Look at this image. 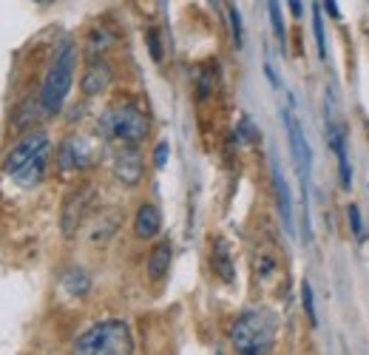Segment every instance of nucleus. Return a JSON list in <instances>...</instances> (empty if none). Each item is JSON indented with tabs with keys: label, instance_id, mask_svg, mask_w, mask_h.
<instances>
[{
	"label": "nucleus",
	"instance_id": "nucleus-1",
	"mask_svg": "<svg viewBox=\"0 0 369 355\" xmlns=\"http://www.w3.org/2000/svg\"><path fill=\"white\" fill-rule=\"evenodd\" d=\"M74 66H77V46L74 40H63L51 60V69L46 74V83H43V108L49 114H57L66 103V94L71 88V77H74Z\"/></svg>",
	"mask_w": 369,
	"mask_h": 355
},
{
	"label": "nucleus",
	"instance_id": "nucleus-2",
	"mask_svg": "<svg viewBox=\"0 0 369 355\" xmlns=\"http://www.w3.org/2000/svg\"><path fill=\"white\" fill-rule=\"evenodd\" d=\"M77 355H128L134 352L131 330L126 321H103L74 341Z\"/></svg>",
	"mask_w": 369,
	"mask_h": 355
},
{
	"label": "nucleus",
	"instance_id": "nucleus-3",
	"mask_svg": "<svg viewBox=\"0 0 369 355\" xmlns=\"http://www.w3.org/2000/svg\"><path fill=\"white\" fill-rule=\"evenodd\" d=\"M230 341H233L236 352H241V355L270 352V347L275 341V318H273V313H264V310L244 313L233 324Z\"/></svg>",
	"mask_w": 369,
	"mask_h": 355
},
{
	"label": "nucleus",
	"instance_id": "nucleus-4",
	"mask_svg": "<svg viewBox=\"0 0 369 355\" xmlns=\"http://www.w3.org/2000/svg\"><path fill=\"white\" fill-rule=\"evenodd\" d=\"M148 131H151L148 116L137 105H117V108L105 111L100 120V134L105 139H117V142H126L134 148L148 137Z\"/></svg>",
	"mask_w": 369,
	"mask_h": 355
},
{
	"label": "nucleus",
	"instance_id": "nucleus-5",
	"mask_svg": "<svg viewBox=\"0 0 369 355\" xmlns=\"http://www.w3.org/2000/svg\"><path fill=\"white\" fill-rule=\"evenodd\" d=\"M91 199H94V191L91 185H83V188H74L66 202H63V214H60V227H63V236L66 239H74V233L80 230L88 208H91Z\"/></svg>",
	"mask_w": 369,
	"mask_h": 355
},
{
	"label": "nucleus",
	"instance_id": "nucleus-6",
	"mask_svg": "<svg viewBox=\"0 0 369 355\" xmlns=\"http://www.w3.org/2000/svg\"><path fill=\"white\" fill-rule=\"evenodd\" d=\"M43 151H49V137H46L43 131H35V134L23 137V139L12 148V151L6 154V159H3V173L15 176L28 159H35V157L43 154Z\"/></svg>",
	"mask_w": 369,
	"mask_h": 355
},
{
	"label": "nucleus",
	"instance_id": "nucleus-7",
	"mask_svg": "<svg viewBox=\"0 0 369 355\" xmlns=\"http://www.w3.org/2000/svg\"><path fill=\"white\" fill-rule=\"evenodd\" d=\"M142 173H145V162H142V157H139V151H137L134 145L117 151V157H114V176L122 185L137 188L142 182Z\"/></svg>",
	"mask_w": 369,
	"mask_h": 355
},
{
	"label": "nucleus",
	"instance_id": "nucleus-8",
	"mask_svg": "<svg viewBox=\"0 0 369 355\" xmlns=\"http://www.w3.org/2000/svg\"><path fill=\"white\" fill-rule=\"evenodd\" d=\"M284 123H287V134H290V148H293V159L298 165V173L301 180H307V168H310V148H307V139H304V131L298 125V120L293 114L284 111Z\"/></svg>",
	"mask_w": 369,
	"mask_h": 355
},
{
	"label": "nucleus",
	"instance_id": "nucleus-9",
	"mask_svg": "<svg viewBox=\"0 0 369 355\" xmlns=\"http://www.w3.org/2000/svg\"><path fill=\"white\" fill-rule=\"evenodd\" d=\"M108 83H111V69L103 60H91L83 80H80V88H83L85 97H97L108 88Z\"/></svg>",
	"mask_w": 369,
	"mask_h": 355
},
{
	"label": "nucleus",
	"instance_id": "nucleus-10",
	"mask_svg": "<svg viewBox=\"0 0 369 355\" xmlns=\"http://www.w3.org/2000/svg\"><path fill=\"white\" fill-rule=\"evenodd\" d=\"M162 227V216L160 211L153 208V205H142L139 214H137V222H134V233L137 239H151V236H157Z\"/></svg>",
	"mask_w": 369,
	"mask_h": 355
},
{
	"label": "nucleus",
	"instance_id": "nucleus-11",
	"mask_svg": "<svg viewBox=\"0 0 369 355\" xmlns=\"http://www.w3.org/2000/svg\"><path fill=\"white\" fill-rule=\"evenodd\" d=\"M213 270H216V276L228 284L236 282V268H233V259H230V248L225 239H216L213 242Z\"/></svg>",
	"mask_w": 369,
	"mask_h": 355
},
{
	"label": "nucleus",
	"instance_id": "nucleus-12",
	"mask_svg": "<svg viewBox=\"0 0 369 355\" xmlns=\"http://www.w3.org/2000/svg\"><path fill=\"white\" fill-rule=\"evenodd\" d=\"M171 245L168 242H162V245H157L151 250V256H148V279L151 282H160V279H165L168 276V268H171Z\"/></svg>",
	"mask_w": 369,
	"mask_h": 355
},
{
	"label": "nucleus",
	"instance_id": "nucleus-13",
	"mask_svg": "<svg viewBox=\"0 0 369 355\" xmlns=\"http://www.w3.org/2000/svg\"><path fill=\"white\" fill-rule=\"evenodd\" d=\"M46 154H49V151L37 154L35 159H28V162H26V165L15 173V182H17V185H23V188L37 185V182L43 180V173H46Z\"/></svg>",
	"mask_w": 369,
	"mask_h": 355
},
{
	"label": "nucleus",
	"instance_id": "nucleus-14",
	"mask_svg": "<svg viewBox=\"0 0 369 355\" xmlns=\"http://www.w3.org/2000/svg\"><path fill=\"white\" fill-rule=\"evenodd\" d=\"M91 162V157H88V151H85V145L83 142H66L63 148H60V165H63L66 171H71V168H85Z\"/></svg>",
	"mask_w": 369,
	"mask_h": 355
},
{
	"label": "nucleus",
	"instance_id": "nucleus-15",
	"mask_svg": "<svg viewBox=\"0 0 369 355\" xmlns=\"http://www.w3.org/2000/svg\"><path fill=\"white\" fill-rule=\"evenodd\" d=\"M273 182H275V193H279V211H282V219L287 225V233H293V202H290V191H287V182L279 168H273Z\"/></svg>",
	"mask_w": 369,
	"mask_h": 355
},
{
	"label": "nucleus",
	"instance_id": "nucleus-16",
	"mask_svg": "<svg viewBox=\"0 0 369 355\" xmlns=\"http://www.w3.org/2000/svg\"><path fill=\"white\" fill-rule=\"evenodd\" d=\"M40 105H43V100H26V103L17 108V114H15V128L23 131V128H28L32 123H37Z\"/></svg>",
	"mask_w": 369,
	"mask_h": 355
},
{
	"label": "nucleus",
	"instance_id": "nucleus-17",
	"mask_svg": "<svg viewBox=\"0 0 369 355\" xmlns=\"http://www.w3.org/2000/svg\"><path fill=\"white\" fill-rule=\"evenodd\" d=\"M63 287H66L71 295H85V293H88V287H91L88 273H85V270H80V268L66 270V273H63Z\"/></svg>",
	"mask_w": 369,
	"mask_h": 355
},
{
	"label": "nucleus",
	"instance_id": "nucleus-18",
	"mask_svg": "<svg viewBox=\"0 0 369 355\" xmlns=\"http://www.w3.org/2000/svg\"><path fill=\"white\" fill-rule=\"evenodd\" d=\"M108 46H111V35L103 32V28H94V32H91V37H88V54L97 57V54L105 51Z\"/></svg>",
	"mask_w": 369,
	"mask_h": 355
},
{
	"label": "nucleus",
	"instance_id": "nucleus-19",
	"mask_svg": "<svg viewBox=\"0 0 369 355\" xmlns=\"http://www.w3.org/2000/svg\"><path fill=\"white\" fill-rule=\"evenodd\" d=\"M267 6H270V20H273V28H275V37H279V43H284V20H282L279 0H267Z\"/></svg>",
	"mask_w": 369,
	"mask_h": 355
},
{
	"label": "nucleus",
	"instance_id": "nucleus-20",
	"mask_svg": "<svg viewBox=\"0 0 369 355\" xmlns=\"http://www.w3.org/2000/svg\"><path fill=\"white\" fill-rule=\"evenodd\" d=\"M313 32H316V43H318V57L327 60V40H324V23H321V12H313Z\"/></svg>",
	"mask_w": 369,
	"mask_h": 355
},
{
	"label": "nucleus",
	"instance_id": "nucleus-21",
	"mask_svg": "<svg viewBox=\"0 0 369 355\" xmlns=\"http://www.w3.org/2000/svg\"><path fill=\"white\" fill-rule=\"evenodd\" d=\"M301 302H304V313L310 318V324H316V307H313V290H310V282L301 284Z\"/></svg>",
	"mask_w": 369,
	"mask_h": 355
},
{
	"label": "nucleus",
	"instance_id": "nucleus-22",
	"mask_svg": "<svg viewBox=\"0 0 369 355\" xmlns=\"http://www.w3.org/2000/svg\"><path fill=\"white\" fill-rule=\"evenodd\" d=\"M210 88H213V74H210V66H202L199 69V97L207 100L210 97Z\"/></svg>",
	"mask_w": 369,
	"mask_h": 355
},
{
	"label": "nucleus",
	"instance_id": "nucleus-23",
	"mask_svg": "<svg viewBox=\"0 0 369 355\" xmlns=\"http://www.w3.org/2000/svg\"><path fill=\"white\" fill-rule=\"evenodd\" d=\"M145 40H148V49H151V57H153V63H162V43H160V35H157V32H153V28H151V32L145 35Z\"/></svg>",
	"mask_w": 369,
	"mask_h": 355
},
{
	"label": "nucleus",
	"instance_id": "nucleus-24",
	"mask_svg": "<svg viewBox=\"0 0 369 355\" xmlns=\"http://www.w3.org/2000/svg\"><path fill=\"white\" fill-rule=\"evenodd\" d=\"M347 214H350V227H352V233L358 236V239H363V225H361V211L355 208V205H350V208H347Z\"/></svg>",
	"mask_w": 369,
	"mask_h": 355
},
{
	"label": "nucleus",
	"instance_id": "nucleus-25",
	"mask_svg": "<svg viewBox=\"0 0 369 355\" xmlns=\"http://www.w3.org/2000/svg\"><path fill=\"white\" fill-rule=\"evenodd\" d=\"M230 26H233V40H236V46H241V17H239V12L230 6Z\"/></svg>",
	"mask_w": 369,
	"mask_h": 355
},
{
	"label": "nucleus",
	"instance_id": "nucleus-26",
	"mask_svg": "<svg viewBox=\"0 0 369 355\" xmlns=\"http://www.w3.org/2000/svg\"><path fill=\"white\" fill-rule=\"evenodd\" d=\"M165 162H168V142H160L157 145V154H153V165L165 168Z\"/></svg>",
	"mask_w": 369,
	"mask_h": 355
},
{
	"label": "nucleus",
	"instance_id": "nucleus-27",
	"mask_svg": "<svg viewBox=\"0 0 369 355\" xmlns=\"http://www.w3.org/2000/svg\"><path fill=\"white\" fill-rule=\"evenodd\" d=\"M324 6H327V15L329 17H341V9H338L335 0H324Z\"/></svg>",
	"mask_w": 369,
	"mask_h": 355
},
{
	"label": "nucleus",
	"instance_id": "nucleus-28",
	"mask_svg": "<svg viewBox=\"0 0 369 355\" xmlns=\"http://www.w3.org/2000/svg\"><path fill=\"white\" fill-rule=\"evenodd\" d=\"M290 12H293L295 17H301V0H290Z\"/></svg>",
	"mask_w": 369,
	"mask_h": 355
},
{
	"label": "nucleus",
	"instance_id": "nucleus-29",
	"mask_svg": "<svg viewBox=\"0 0 369 355\" xmlns=\"http://www.w3.org/2000/svg\"><path fill=\"white\" fill-rule=\"evenodd\" d=\"M37 3H51V0H37Z\"/></svg>",
	"mask_w": 369,
	"mask_h": 355
}]
</instances>
